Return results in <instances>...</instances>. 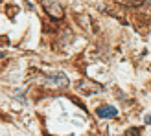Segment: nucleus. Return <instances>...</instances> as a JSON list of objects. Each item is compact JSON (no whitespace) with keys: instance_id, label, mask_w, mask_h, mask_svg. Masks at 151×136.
Instances as JSON below:
<instances>
[{"instance_id":"nucleus-2","label":"nucleus","mask_w":151,"mask_h":136,"mask_svg":"<svg viewBox=\"0 0 151 136\" xmlns=\"http://www.w3.org/2000/svg\"><path fill=\"white\" fill-rule=\"evenodd\" d=\"M42 2V7L46 9V13L50 15L52 19H63V15H65V11H63V7H61V4L57 2V0H41Z\"/></svg>"},{"instance_id":"nucleus-6","label":"nucleus","mask_w":151,"mask_h":136,"mask_svg":"<svg viewBox=\"0 0 151 136\" xmlns=\"http://www.w3.org/2000/svg\"><path fill=\"white\" fill-rule=\"evenodd\" d=\"M146 7H147V9H151V0H146Z\"/></svg>"},{"instance_id":"nucleus-7","label":"nucleus","mask_w":151,"mask_h":136,"mask_svg":"<svg viewBox=\"0 0 151 136\" xmlns=\"http://www.w3.org/2000/svg\"><path fill=\"white\" fill-rule=\"evenodd\" d=\"M146 123H151V114H147V118H146Z\"/></svg>"},{"instance_id":"nucleus-4","label":"nucleus","mask_w":151,"mask_h":136,"mask_svg":"<svg viewBox=\"0 0 151 136\" xmlns=\"http://www.w3.org/2000/svg\"><path fill=\"white\" fill-rule=\"evenodd\" d=\"M96 114H98V118H114V116H118V110L112 105H101L96 110Z\"/></svg>"},{"instance_id":"nucleus-5","label":"nucleus","mask_w":151,"mask_h":136,"mask_svg":"<svg viewBox=\"0 0 151 136\" xmlns=\"http://www.w3.org/2000/svg\"><path fill=\"white\" fill-rule=\"evenodd\" d=\"M138 131H140V129H131L129 132H131V136H138Z\"/></svg>"},{"instance_id":"nucleus-8","label":"nucleus","mask_w":151,"mask_h":136,"mask_svg":"<svg viewBox=\"0 0 151 136\" xmlns=\"http://www.w3.org/2000/svg\"><path fill=\"white\" fill-rule=\"evenodd\" d=\"M122 2H134V0H122Z\"/></svg>"},{"instance_id":"nucleus-3","label":"nucleus","mask_w":151,"mask_h":136,"mask_svg":"<svg viewBox=\"0 0 151 136\" xmlns=\"http://www.w3.org/2000/svg\"><path fill=\"white\" fill-rule=\"evenodd\" d=\"M78 90L83 94H94V92H100L101 90V85H98V83H92L88 79H83L78 83Z\"/></svg>"},{"instance_id":"nucleus-9","label":"nucleus","mask_w":151,"mask_h":136,"mask_svg":"<svg viewBox=\"0 0 151 136\" xmlns=\"http://www.w3.org/2000/svg\"><path fill=\"white\" fill-rule=\"evenodd\" d=\"M2 57H4V54H2V52H0V59H2Z\"/></svg>"},{"instance_id":"nucleus-1","label":"nucleus","mask_w":151,"mask_h":136,"mask_svg":"<svg viewBox=\"0 0 151 136\" xmlns=\"http://www.w3.org/2000/svg\"><path fill=\"white\" fill-rule=\"evenodd\" d=\"M41 83L48 88H65L68 85V79L63 72H55V74H48L46 77H42Z\"/></svg>"}]
</instances>
